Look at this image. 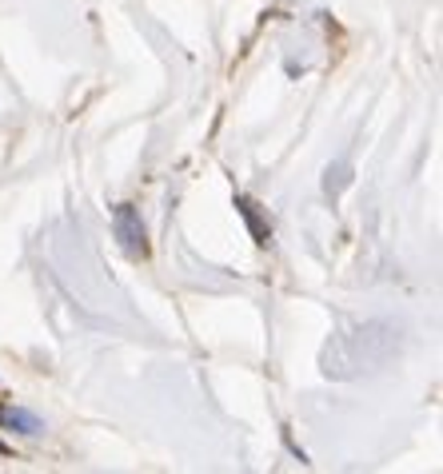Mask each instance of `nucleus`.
I'll return each instance as SVG.
<instances>
[{
  "mask_svg": "<svg viewBox=\"0 0 443 474\" xmlns=\"http://www.w3.org/2000/svg\"><path fill=\"white\" fill-rule=\"evenodd\" d=\"M116 235H120L128 256H144V227H140L132 208H116Z\"/></svg>",
  "mask_w": 443,
  "mask_h": 474,
  "instance_id": "1",
  "label": "nucleus"
},
{
  "mask_svg": "<svg viewBox=\"0 0 443 474\" xmlns=\"http://www.w3.org/2000/svg\"><path fill=\"white\" fill-rule=\"evenodd\" d=\"M9 423H12V426H25V431H41V423H36L33 415H25V410H12Z\"/></svg>",
  "mask_w": 443,
  "mask_h": 474,
  "instance_id": "2",
  "label": "nucleus"
}]
</instances>
